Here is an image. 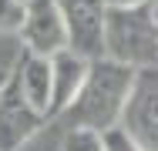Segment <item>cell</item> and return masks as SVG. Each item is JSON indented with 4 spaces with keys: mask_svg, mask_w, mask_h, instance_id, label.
Wrapping results in <instances>:
<instances>
[{
    "mask_svg": "<svg viewBox=\"0 0 158 151\" xmlns=\"http://www.w3.org/2000/svg\"><path fill=\"white\" fill-rule=\"evenodd\" d=\"M135 77H138L135 67L118 64L111 57H94L81 94L74 97V104L61 118L67 121V128H91V131H101V134L118 128L121 118H125Z\"/></svg>",
    "mask_w": 158,
    "mask_h": 151,
    "instance_id": "6da1fadb",
    "label": "cell"
},
{
    "mask_svg": "<svg viewBox=\"0 0 158 151\" xmlns=\"http://www.w3.org/2000/svg\"><path fill=\"white\" fill-rule=\"evenodd\" d=\"M104 57L135 71L158 67V17L155 3L111 7L104 20Z\"/></svg>",
    "mask_w": 158,
    "mask_h": 151,
    "instance_id": "7a4b0ae2",
    "label": "cell"
},
{
    "mask_svg": "<svg viewBox=\"0 0 158 151\" xmlns=\"http://www.w3.org/2000/svg\"><path fill=\"white\" fill-rule=\"evenodd\" d=\"M47 124V114H40L20 91V81L14 67L7 71V81L0 88V151H20L40 128Z\"/></svg>",
    "mask_w": 158,
    "mask_h": 151,
    "instance_id": "3957f363",
    "label": "cell"
},
{
    "mask_svg": "<svg viewBox=\"0 0 158 151\" xmlns=\"http://www.w3.org/2000/svg\"><path fill=\"white\" fill-rule=\"evenodd\" d=\"M67 24L71 51L94 60L104 57V20L111 10V0H57Z\"/></svg>",
    "mask_w": 158,
    "mask_h": 151,
    "instance_id": "277c9868",
    "label": "cell"
},
{
    "mask_svg": "<svg viewBox=\"0 0 158 151\" xmlns=\"http://www.w3.org/2000/svg\"><path fill=\"white\" fill-rule=\"evenodd\" d=\"M121 128L145 151H158V67L138 71Z\"/></svg>",
    "mask_w": 158,
    "mask_h": 151,
    "instance_id": "5b68a950",
    "label": "cell"
},
{
    "mask_svg": "<svg viewBox=\"0 0 158 151\" xmlns=\"http://www.w3.org/2000/svg\"><path fill=\"white\" fill-rule=\"evenodd\" d=\"M20 40H24L27 51L40 54V57H54V54L71 47L67 24H64L57 0H27L24 24H20Z\"/></svg>",
    "mask_w": 158,
    "mask_h": 151,
    "instance_id": "8992f818",
    "label": "cell"
},
{
    "mask_svg": "<svg viewBox=\"0 0 158 151\" xmlns=\"http://www.w3.org/2000/svg\"><path fill=\"white\" fill-rule=\"evenodd\" d=\"M51 67H54V91H51V111H47V118H61L64 111L74 104V97L81 94L84 81H88V71H91V60L74 54L67 47V51L51 57Z\"/></svg>",
    "mask_w": 158,
    "mask_h": 151,
    "instance_id": "52a82bcc",
    "label": "cell"
},
{
    "mask_svg": "<svg viewBox=\"0 0 158 151\" xmlns=\"http://www.w3.org/2000/svg\"><path fill=\"white\" fill-rule=\"evenodd\" d=\"M14 74L20 81V91L27 94L34 108L40 114L51 111V91H54V67H51V57H40L27 47H20V54L14 60Z\"/></svg>",
    "mask_w": 158,
    "mask_h": 151,
    "instance_id": "ba28073f",
    "label": "cell"
},
{
    "mask_svg": "<svg viewBox=\"0 0 158 151\" xmlns=\"http://www.w3.org/2000/svg\"><path fill=\"white\" fill-rule=\"evenodd\" d=\"M61 151H104V134L91 128H67Z\"/></svg>",
    "mask_w": 158,
    "mask_h": 151,
    "instance_id": "9c48e42d",
    "label": "cell"
},
{
    "mask_svg": "<svg viewBox=\"0 0 158 151\" xmlns=\"http://www.w3.org/2000/svg\"><path fill=\"white\" fill-rule=\"evenodd\" d=\"M24 0H0V34H20L24 24Z\"/></svg>",
    "mask_w": 158,
    "mask_h": 151,
    "instance_id": "30bf717a",
    "label": "cell"
},
{
    "mask_svg": "<svg viewBox=\"0 0 158 151\" xmlns=\"http://www.w3.org/2000/svg\"><path fill=\"white\" fill-rule=\"evenodd\" d=\"M104 151H145L131 134H128L125 128L118 124V128H111V131H104Z\"/></svg>",
    "mask_w": 158,
    "mask_h": 151,
    "instance_id": "8fae6325",
    "label": "cell"
},
{
    "mask_svg": "<svg viewBox=\"0 0 158 151\" xmlns=\"http://www.w3.org/2000/svg\"><path fill=\"white\" fill-rule=\"evenodd\" d=\"M138 3H155V0H111V7H138Z\"/></svg>",
    "mask_w": 158,
    "mask_h": 151,
    "instance_id": "7c38bea8",
    "label": "cell"
},
{
    "mask_svg": "<svg viewBox=\"0 0 158 151\" xmlns=\"http://www.w3.org/2000/svg\"><path fill=\"white\" fill-rule=\"evenodd\" d=\"M3 81H7V71H0V88H3Z\"/></svg>",
    "mask_w": 158,
    "mask_h": 151,
    "instance_id": "4fadbf2b",
    "label": "cell"
},
{
    "mask_svg": "<svg viewBox=\"0 0 158 151\" xmlns=\"http://www.w3.org/2000/svg\"><path fill=\"white\" fill-rule=\"evenodd\" d=\"M155 17H158V0H155Z\"/></svg>",
    "mask_w": 158,
    "mask_h": 151,
    "instance_id": "5bb4252c",
    "label": "cell"
},
{
    "mask_svg": "<svg viewBox=\"0 0 158 151\" xmlns=\"http://www.w3.org/2000/svg\"><path fill=\"white\" fill-rule=\"evenodd\" d=\"M24 3H27V0H24Z\"/></svg>",
    "mask_w": 158,
    "mask_h": 151,
    "instance_id": "9a60e30c",
    "label": "cell"
}]
</instances>
